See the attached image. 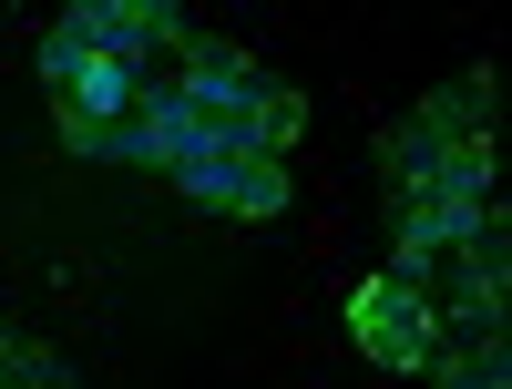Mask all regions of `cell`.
<instances>
[{
    "instance_id": "6da1fadb",
    "label": "cell",
    "mask_w": 512,
    "mask_h": 389,
    "mask_svg": "<svg viewBox=\"0 0 512 389\" xmlns=\"http://www.w3.org/2000/svg\"><path fill=\"white\" fill-rule=\"evenodd\" d=\"M164 82H175V103L195 123V154H287L297 123H308V103H297V82L267 72L256 52H236V41L195 31L175 62H164Z\"/></svg>"
},
{
    "instance_id": "5b68a950",
    "label": "cell",
    "mask_w": 512,
    "mask_h": 389,
    "mask_svg": "<svg viewBox=\"0 0 512 389\" xmlns=\"http://www.w3.org/2000/svg\"><path fill=\"white\" fill-rule=\"evenodd\" d=\"M502 287H512V226H502V205H492L482 226L431 267V308L441 318H502Z\"/></svg>"
},
{
    "instance_id": "ba28073f",
    "label": "cell",
    "mask_w": 512,
    "mask_h": 389,
    "mask_svg": "<svg viewBox=\"0 0 512 389\" xmlns=\"http://www.w3.org/2000/svg\"><path fill=\"white\" fill-rule=\"evenodd\" d=\"M62 389H72V379H62Z\"/></svg>"
},
{
    "instance_id": "277c9868",
    "label": "cell",
    "mask_w": 512,
    "mask_h": 389,
    "mask_svg": "<svg viewBox=\"0 0 512 389\" xmlns=\"http://www.w3.org/2000/svg\"><path fill=\"white\" fill-rule=\"evenodd\" d=\"M175 195L205 215H236V226H267V215H287V164L277 154H195V164H175Z\"/></svg>"
},
{
    "instance_id": "8992f818",
    "label": "cell",
    "mask_w": 512,
    "mask_h": 389,
    "mask_svg": "<svg viewBox=\"0 0 512 389\" xmlns=\"http://www.w3.org/2000/svg\"><path fill=\"white\" fill-rule=\"evenodd\" d=\"M420 379H441V389H512V338L502 318H441V349Z\"/></svg>"
},
{
    "instance_id": "52a82bcc",
    "label": "cell",
    "mask_w": 512,
    "mask_h": 389,
    "mask_svg": "<svg viewBox=\"0 0 512 389\" xmlns=\"http://www.w3.org/2000/svg\"><path fill=\"white\" fill-rule=\"evenodd\" d=\"M11 349H21V338H11V318H0V359H11Z\"/></svg>"
},
{
    "instance_id": "7a4b0ae2",
    "label": "cell",
    "mask_w": 512,
    "mask_h": 389,
    "mask_svg": "<svg viewBox=\"0 0 512 389\" xmlns=\"http://www.w3.org/2000/svg\"><path fill=\"white\" fill-rule=\"evenodd\" d=\"M349 338H359V359L369 369H431V349H441V308H431V287H410V277H359L349 287Z\"/></svg>"
},
{
    "instance_id": "3957f363",
    "label": "cell",
    "mask_w": 512,
    "mask_h": 389,
    "mask_svg": "<svg viewBox=\"0 0 512 389\" xmlns=\"http://www.w3.org/2000/svg\"><path fill=\"white\" fill-rule=\"evenodd\" d=\"M62 31L93 41V52H113V62H134V72H164L195 41V21L175 11V0H72Z\"/></svg>"
}]
</instances>
